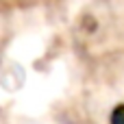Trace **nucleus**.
<instances>
[{
	"instance_id": "1",
	"label": "nucleus",
	"mask_w": 124,
	"mask_h": 124,
	"mask_svg": "<svg viewBox=\"0 0 124 124\" xmlns=\"http://www.w3.org/2000/svg\"><path fill=\"white\" fill-rule=\"evenodd\" d=\"M111 124H124V105L116 107L111 113Z\"/></svg>"
}]
</instances>
